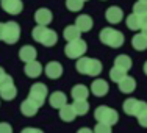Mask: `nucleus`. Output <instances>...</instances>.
<instances>
[{
  "mask_svg": "<svg viewBox=\"0 0 147 133\" xmlns=\"http://www.w3.org/2000/svg\"><path fill=\"white\" fill-rule=\"evenodd\" d=\"M83 2H88V0H83Z\"/></svg>",
  "mask_w": 147,
  "mask_h": 133,
  "instance_id": "nucleus-43",
  "label": "nucleus"
},
{
  "mask_svg": "<svg viewBox=\"0 0 147 133\" xmlns=\"http://www.w3.org/2000/svg\"><path fill=\"white\" fill-rule=\"evenodd\" d=\"M114 66H117V68H121V69H125V71L128 72L133 66V61L128 55H119V57H116V59H114Z\"/></svg>",
  "mask_w": 147,
  "mask_h": 133,
  "instance_id": "nucleus-24",
  "label": "nucleus"
},
{
  "mask_svg": "<svg viewBox=\"0 0 147 133\" xmlns=\"http://www.w3.org/2000/svg\"><path fill=\"white\" fill-rule=\"evenodd\" d=\"M131 45L135 50L138 52H142L147 49V36L144 33H136L135 36L131 38Z\"/></svg>",
  "mask_w": 147,
  "mask_h": 133,
  "instance_id": "nucleus-22",
  "label": "nucleus"
},
{
  "mask_svg": "<svg viewBox=\"0 0 147 133\" xmlns=\"http://www.w3.org/2000/svg\"><path fill=\"white\" fill-rule=\"evenodd\" d=\"M83 5L85 2L83 0H66V8L72 13H78L83 9Z\"/></svg>",
  "mask_w": 147,
  "mask_h": 133,
  "instance_id": "nucleus-30",
  "label": "nucleus"
},
{
  "mask_svg": "<svg viewBox=\"0 0 147 133\" xmlns=\"http://www.w3.org/2000/svg\"><path fill=\"white\" fill-rule=\"evenodd\" d=\"M138 122H139V125L147 128V110H144L141 114H138Z\"/></svg>",
  "mask_w": 147,
  "mask_h": 133,
  "instance_id": "nucleus-34",
  "label": "nucleus"
},
{
  "mask_svg": "<svg viewBox=\"0 0 147 133\" xmlns=\"http://www.w3.org/2000/svg\"><path fill=\"white\" fill-rule=\"evenodd\" d=\"M105 19H107L111 25H116V24L122 22V19H124V11H122L119 6H110V8L105 11Z\"/></svg>",
  "mask_w": 147,
  "mask_h": 133,
  "instance_id": "nucleus-9",
  "label": "nucleus"
},
{
  "mask_svg": "<svg viewBox=\"0 0 147 133\" xmlns=\"http://www.w3.org/2000/svg\"><path fill=\"white\" fill-rule=\"evenodd\" d=\"M13 127L8 124V122H0V133H11Z\"/></svg>",
  "mask_w": 147,
  "mask_h": 133,
  "instance_id": "nucleus-35",
  "label": "nucleus"
},
{
  "mask_svg": "<svg viewBox=\"0 0 147 133\" xmlns=\"http://www.w3.org/2000/svg\"><path fill=\"white\" fill-rule=\"evenodd\" d=\"M72 107H74V110H75L77 116H83V114H86L89 111L88 99H85V100H74Z\"/></svg>",
  "mask_w": 147,
  "mask_h": 133,
  "instance_id": "nucleus-26",
  "label": "nucleus"
},
{
  "mask_svg": "<svg viewBox=\"0 0 147 133\" xmlns=\"http://www.w3.org/2000/svg\"><path fill=\"white\" fill-rule=\"evenodd\" d=\"M122 108H124V113L128 114V116H136L138 117V114H141L144 110H147V103L144 100H138V99H127L122 105Z\"/></svg>",
  "mask_w": 147,
  "mask_h": 133,
  "instance_id": "nucleus-5",
  "label": "nucleus"
},
{
  "mask_svg": "<svg viewBox=\"0 0 147 133\" xmlns=\"http://www.w3.org/2000/svg\"><path fill=\"white\" fill-rule=\"evenodd\" d=\"M0 2H2V0H0Z\"/></svg>",
  "mask_w": 147,
  "mask_h": 133,
  "instance_id": "nucleus-44",
  "label": "nucleus"
},
{
  "mask_svg": "<svg viewBox=\"0 0 147 133\" xmlns=\"http://www.w3.org/2000/svg\"><path fill=\"white\" fill-rule=\"evenodd\" d=\"M75 25L80 28L82 33H85V31L92 30L94 20H92V17L88 16V14H80V16H77V19H75Z\"/></svg>",
  "mask_w": 147,
  "mask_h": 133,
  "instance_id": "nucleus-15",
  "label": "nucleus"
},
{
  "mask_svg": "<svg viewBox=\"0 0 147 133\" xmlns=\"http://www.w3.org/2000/svg\"><path fill=\"white\" fill-rule=\"evenodd\" d=\"M94 117H96L97 122H105V124H110V125H116L119 122V114L116 110L110 107H97L96 111H94Z\"/></svg>",
  "mask_w": 147,
  "mask_h": 133,
  "instance_id": "nucleus-3",
  "label": "nucleus"
},
{
  "mask_svg": "<svg viewBox=\"0 0 147 133\" xmlns=\"http://www.w3.org/2000/svg\"><path fill=\"white\" fill-rule=\"evenodd\" d=\"M36 57H38V50L33 47V45H24V47H20V50H19L20 61L28 63V61L36 59Z\"/></svg>",
  "mask_w": 147,
  "mask_h": 133,
  "instance_id": "nucleus-18",
  "label": "nucleus"
},
{
  "mask_svg": "<svg viewBox=\"0 0 147 133\" xmlns=\"http://www.w3.org/2000/svg\"><path fill=\"white\" fill-rule=\"evenodd\" d=\"M113 125L110 124H105V122H97L96 127H94V132L96 133H111V130H113Z\"/></svg>",
  "mask_w": 147,
  "mask_h": 133,
  "instance_id": "nucleus-33",
  "label": "nucleus"
},
{
  "mask_svg": "<svg viewBox=\"0 0 147 133\" xmlns=\"http://www.w3.org/2000/svg\"><path fill=\"white\" fill-rule=\"evenodd\" d=\"M141 2H144V3H147V0H141Z\"/></svg>",
  "mask_w": 147,
  "mask_h": 133,
  "instance_id": "nucleus-42",
  "label": "nucleus"
},
{
  "mask_svg": "<svg viewBox=\"0 0 147 133\" xmlns=\"http://www.w3.org/2000/svg\"><path fill=\"white\" fill-rule=\"evenodd\" d=\"M89 63H91V58L88 57H80L77 59V64H75V69L78 74H83V75H88V69H89Z\"/></svg>",
  "mask_w": 147,
  "mask_h": 133,
  "instance_id": "nucleus-25",
  "label": "nucleus"
},
{
  "mask_svg": "<svg viewBox=\"0 0 147 133\" xmlns=\"http://www.w3.org/2000/svg\"><path fill=\"white\" fill-rule=\"evenodd\" d=\"M99 38H100V41H102V44L108 45V47H111V49L122 47V45H124V41H125L124 33H121V31H117L114 28H102Z\"/></svg>",
  "mask_w": 147,
  "mask_h": 133,
  "instance_id": "nucleus-1",
  "label": "nucleus"
},
{
  "mask_svg": "<svg viewBox=\"0 0 147 133\" xmlns=\"http://www.w3.org/2000/svg\"><path fill=\"white\" fill-rule=\"evenodd\" d=\"M141 33H144L146 36H147V25H144V27H141Z\"/></svg>",
  "mask_w": 147,
  "mask_h": 133,
  "instance_id": "nucleus-40",
  "label": "nucleus"
},
{
  "mask_svg": "<svg viewBox=\"0 0 147 133\" xmlns=\"http://www.w3.org/2000/svg\"><path fill=\"white\" fill-rule=\"evenodd\" d=\"M17 96V88L13 82V77L5 74L2 80H0V97L3 100H13Z\"/></svg>",
  "mask_w": 147,
  "mask_h": 133,
  "instance_id": "nucleus-4",
  "label": "nucleus"
},
{
  "mask_svg": "<svg viewBox=\"0 0 147 133\" xmlns=\"http://www.w3.org/2000/svg\"><path fill=\"white\" fill-rule=\"evenodd\" d=\"M86 50H88V44H86V41H83L82 38L69 41L64 47L66 57L71 58V59H78L80 57H83V55L86 53Z\"/></svg>",
  "mask_w": 147,
  "mask_h": 133,
  "instance_id": "nucleus-2",
  "label": "nucleus"
},
{
  "mask_svg": "<svg viewBox=\"0 0 147 133\" xmlns=\"http://www.w3.org/2000/svg\"><path fill=\"white\" fill-rule=\"evenodd\" d=\"M45 28H47V25H39V24H38V25L31 30V38H33L36 43H39L41 38H42V34H44V31H45Z\"/></svg>",
  "mask_w": 147,
  "mask_h": 133,
  "instance_id": "nucleus-31",
  "label": "nucleus"
},
{
  "mask_svg": "<svg viewBox=\"0 0 147 133\" xmlns=\"http://www.w3.org/2000/svg\"><path fill=\"white\" fill-rule=\"evenodd\" d=\"M22 133H42V130L34 127H27V128H22Z\"/></svg>",
  "mask_w": 147,
  "mask_h": 133,
  "instance_id": "nucleus-36",
  "label": "nucleus"
},
{
  "mask_svg": "<svg viewBox=\"0 0 147 133\" xmlns=\"http://www.w3.org/2000/svg\"><path fill=\"white\" fill-rule=\"evenodd\" d=\"M3 31H5V24L0 22V41H3Z\"/></svg>",
  "mask_w": 147,
  "mask_h": 133,
  "instance_id": "nucleus-37",
  "label": "nucleus"
},
{
  "mask_svg": "<svg viewBox=\"0 0 147 133\" xmlns=\"http://www.w3.org/2000/svg\"><path fill=\"white\" fill-rule=\"evenodd\" d=\"M39 43L42 44L44 47H53V45L58 43V34H57V31L45 28V31H44V34H42V38H41Z\"/></svg>",
  "mask_w": 147,
  "mask_h": 133,
  "instance_id": "nucleus-20",
  "label": "nucleus"
},
{
  "mask_svg": "<svg viewBox=\"0 0 147 133\" xmlns=\"http://www.w3.org/2000/svg\"><path fill=\"white\" fill-rule=\"evenodd\" d=\"M117 85H119V91H121L122 94H131L136 88V80L130 75H125Z\"/></svg>",
  "mask_w": 147,
  "mask_h": 133,
  "instance_id": "nucleus-17",
  "label": "nucleus"
},
{
  "mask_svg": "<svg viewBox=\"0 0 147 133\" xmlns=\"http://www.w3.org/2000/svg\"><path fill=\"white\" fill-rule=\"evenodd\" d=\"M47 86L44 83H34L31 85V88L28 91V97L31 100H34L39 107H42L45 103V99H47Z\"/></svg>",
  "mask_w": 147,
  "mask_h": 133,
  "instance_id": "nucleus-7",
  "label": "nucleus"
},
{
  "mask_svg": "<svg viewBox=\"0 0 147 133\" xmlns=\"http://www.w3.org/2000/svg\"><path fill=\"white\" fill-rule=\"evenodd\" d=\"M75 117H77V113H75V110H74L72 103H66L59 108V119H61V121L72 122V121H75Z\"/></svg>",
  "mask_w": 147,
  "mask_h": 133,
  "instance_id": "nucleus-19",
  "label": "nucleus"
},
{
  "mask_svg": "<svg viewBox=\"0 0 147 133\" xmlns=\"http://www.w3.org/2000/svg\"><path fill=\"white\" fill-rule=\"evenodd\" d=\"M34 20H36V24H39V25H49V24L53 20V14H52V11L47 8H39L34 13Z\"/></svg>",
  "mask_w": 147,
  "mask_h": 133,
  "instance_id": "nucleus-14",
  "label": "nucleus"
},
{
  "mask_svg": "<svg viewBox=\"0 0 147 133\" xmlns=\"http://www.w3.org/2000/svg\"><path fill=\"white\" fill-rule=\"evenodd\" d=\"M102 63L99 61V59L96 58H91V63H89V69H88V75L89 77H97L100 75V72H102Z\"/></svg>",
  "mask_w": 147,
  "mask_h": 133,
  "instance_id": "nucleus-27",
  "label": "nucleus"
},
{
  "mask_svg": "<svg viewBox=\"0 0 147 133\" xmlns=\"http://www.w3.org/2000/svg\"><path fill=\"white\" fill-rule=\"evenodd\" d=\"M63 38H64L66 41H74V39H78V38H82V31L77 25H67L63 31Z\"/></svg>",
  "mask_w": 147,
  "mask_h": 133,
  "instance_id": "nucleus-23",
  "label": "nucleus"
},
{
  "mask_svg": "<svg viewBox=\"0 0 147 133\" xmlns=\"http://www.w3.org/2000/svg\"><path fill=\"white\" fill-rule=\"evenodd\" d=\"M2 9L5 13H8V14L11 16H17L22 13L24 9V3L22 0H2Z\"/></svg>",
  "mask_w": 147,
  "mask_h": 133,
  "instance_id": "nucleus-8",
  "label": "nucleus"
},
{
  "mask_svg": "<svg viewBox=\"0 0 147 133\" xmlns=\"http://www.w3.org/2000/svg\"><path fill=\"white\" fill-rule=\"evenodd\" d=\"M39 108H41L39 105L28 97L27 100H24V102L20 103V113H22L24 116H27V117H33L34 114L38 113V110H39Z\"/></svg>",
  "mask_w": 147,
  "mask_h": 133,
  "instance_id": "nucleus-13",
  "label": "nucleus"
},
{
  "mask_svg": "<svg viewBox=\"0 0 147 133\" xmlns=\"http://www.w3.org/2000/svg\"><path fill=\"white\" fill-rule=\"evenodd\" d=\"M49 103H50L52 108L59 110L63 105L67 103V97H66V94L61 92V91H55V92H52L50 97H49Z\"/></svg>",
  "mask_w": 147,
  "mask_h": 133,
  "instance_id": "nucleus-16",
  "label": "nucleus"
},
{
  "mask_svg": "<svg viewBox=\"0 0 147 133\" xmlns=\"http://www.w3.org/2000/svg\"><path fill=\"white\" fill-rule=\"evenodd\" d=\"M133 13H135L136 16H144V14H147V3L138 0V3H135V5H133Z\"/></svg>",
  "mask_w": 147,
  "mask_h": 133,
  "instance_id": "nucleus-32",
  "label": "nucleus"
},
{
  "mask_svg": "<svg viewBox=\"0 0 147 133\" xmlns=\"http://www.w3.org/2000/svg\"><path fill=\"white\" fill-rule=\"evenodd\" d=\"M5 74H6V72H5V69H3V68H0V80H2L3 77H5Z\"/></svg>",
  "mask_w": 147,
  "mask_h": 133,
  "instance_id": "nucleus-39",
  "label": "nucleus"
},
{
  "mask_svg": "<svg viewBox=\"0 0 147 133\" xmlns=\"http://www.w3.org/2000/svg\"><path fill=\"white\" fill-rule=\"evenodd\" d=\"M42 71H44V69H42V64H41L39 61H36V59L25 63V68H24L25 75L30 77V78H38V77L42 74Z\"/></svg>",
  "mask_w": 147,
  "mask_h": 133,
  "instance_id": "nucleus-10",
  "label": "nucleus"
},
{
  "mask_svg": "<svg viewBox=\"0 0 147 133\" xmlns=\"http://www.w3.org/2000/svg\"><path fill=\"white\" fill-rule=\"evenodd\" d=\"M142 71H144V74L147 75V61L144 63V68H142Z\"/></svg>",
  "mask_w": 147,
  "mask_h": 133,
  "instance_id": "nucleus-41",
  "label": "nucleus"
},
{
  "mask_svg": "<svg viewBox=\"0 0 147 133\" xmlns=\"http://www.w3.org/2000/svg\"><path fill=\"white\" fill-rule=\"evenodd\" d=\"M127 27H128V30H131V31H138V30H141V20H139V16H136L135 13H131L130 16L127 17Z\"/></svg>",
  "mask_w": 147,
  "mask_h": 133,
  "instance_id": "nucleus-29",
  "label": "nucleus"
},
{
  "mask_svg": "<svg viewBox=\"0 0 147 133\" xmlns=\"http://www.w3.org/2000/svg\"><path fill=\"white\" fill-rule=\"evenodd\" d=\"M125 75H127V71H125V69L117 68V66H113L111 71H110V78H111V82H114V83H119Z\"/></svg>",
  "mask_w": 147,
  "mask_h": 133,
  "instance_id": "nucleus-28",
  "label": "nucleus"
},
{
  "mask_svg": "<svg viewBox=\"0 0 147 133\" xmlns=\"http://www.w3.org/2000/svg\"><path fill=\"white\" fill-rule=\"evenodd\" d=\"M20 38V25L14 20H9L5 24V31H3V41L6 44H16Z\"/></svg>",
  "mask_w": 147,
  "mask_h": 133,
  "instance_id": "nucleus-6",
  "label": "nucleus"
},
{
  "mask_svg": "<svg viewBox=\"0 0 147 133\" xmlns=\"http://www.w3.org/2000/svg\"><path fill=\"white\" fill-rule=\"evenodd\" d=\"M89 92H91L89 88H86L85 85H75L71 89V96H72L74 100H85V99H88Z\"/></svg>",
  "mask_w": 147,
  "mask_h": 133,
  "instance_id": "nucleus-21",
  "label": "nucleus"
},
{
  "mask_svg": "<svg viewBox=\"0 0 147 133\" xmlns=\"http://www.w3.org/2000/svg\"><path fill=\"white\" fill-rule=\"evenodd\" d=\"M89 133V132H92V130H91V128H88V127H83V128H80V130H78V133Z\"/></svg>",
  "mask_w": 147,
  "mask_h": 133,
  "instance_id": "nucleus-38",
  "label": "nucleus"
},
{
  "mask_svg": "<svg viewBox=\"0 0 147 133\" xmlns=\"http://www.w3.org/2000/svg\"><path fill=\"white\" fill-rule=\"evenodd\" d=\"M44 72H45V75H47L49 78L57 80L63 75V66H61V63H58V61H50V63L45 64Z\"/></svg>",
  "mask_w": 147,
  "mask_h": 133,
  "instance_id": "nucleus-11",
  "label": "nucleus"
},
{
  "mask_svg": "<svg viewBox=\"0 0 147 133\" xmlns=\"http://www.w3.org/2000/svg\"><path fill=\"white\" fill-rule=\"evenodd\" d=\"M89 91L96 97H103V96H107V94H108L110 86H108V82H105V80H102V78H97V80H94V82H92Z\"/></svg>",
  "mask_w": 147,
  "mask_h": 133,
  "instance_id": "nucleus-12",
  "label": "nucleus"
}]
</instances>
